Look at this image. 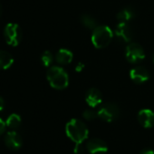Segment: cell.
<instances>
[{"label": "cell", "mask_w": 154, "mask_h": 154, "mask_svg": "<svg viewBox=\"0 0 154 154\" xmlns=\"http://www.w3.org/2000/svg\"><path fill=\"white\" fill-rule=\"evenodd\" d=\"M65 132L74 143H83L89 135L86 124L78 119H72L65 125Z\"/></svg>", "instance_id": "obj_1"}, {"label": "cell", "mask_w": 154, "mask_h": 154, "mask_svg": "<svg viewBox=\"0 0 154 154\" xmlns=\"http://www.w3.org/2000/svg\"><path fill=\"white\" fill-rule=\"evenodd\" d=\"M46 78L54 89L63 90L69 85V76L65 70L60 66H51L46 72Z\"/></svg>", "instance_id": "obj_2"}, {"label": "cell", "mask_w": 154, "mask_h": 154, "mask_svg": "<svg viewBox=\"0 0 154 154\" xmlns=\"http://www.w3.org/2000/svg\"><path fill=\"white\" fill-rule=\"evenodd\" d=\"M112 30L107 26H97L92 34V43L98 49L104 48L110 45L113 38Z\"/></svg>", "instance_id": "obj_3"}, {"label": "cell", "mask_w": 154, "mask_h": 154, "mask_svg": "<svg viewBox=\"0 0 154 154\" xmlns=\"http://www.w3.org/2000/svg\"><path fill=\"white\" fill-rule=\"evenodd\" d=\"M4 37L8 45L17 46L23 37L21 27L16 23H8L4 28Z\"/></svg>", "instance_id": "obj_4"}, {"label": "cell", "mask_w": 154, "mask_h": 154, "mask_svg": "<svg viewBox=\"0 0 154 154\" xmlns=\"http://www.w3.org/2000/svg\"><path fill=\"white\" fill-rule=\"evenodd\" d=\"M97 114L101 120L107 122H112L119 117L120 109L115 103H107L103 104L99 108Z\"/></svg>", "instance_id": "obj_5"}, {"label": "cell", "mask_w": 154, "mask_h": 154, "mask_svg": "<svg viewBox=\"0 0 154 154\" xmlns=\"http://www.w3.org/2000/svg\"><path fill=\"white\" fill-rule=\"evenodd\" d=\"M125 56L128 62L136 63L145 58V53L139 44L130 43L125 48Z\"/></svg>", "instance_id": "obj_6"}, {"label": "cell", "mask_w": 154, "mask_h": 154, "mask_svg": "<svg viewBox=\"0 0 154 154\" xmlns=\"http://www.w3.org/2000/svg\"><path fill=\"white\" fill-rule=\"evenodd\" d=\"M113 34L121 43H129L132 38L131 28L129 24L125 22H119L114 29Z\"/></svg>", "instance_id": "obj_7"}, {"label": "cell", "mask_w": 154, "mask_h": 154, "mask_svg": "<svg viewBox=\"0 0 154 154\" xmlns=\"http://www.w3.org/2000/svg\"><path fill=\"white\" fill-rule=\"evenodd\" d=\"M4 141L6 146L12 150L19 149L23 145V139L16 131H10L6 133Z\"/></svg>", "instance_id": "obj_8"}, {"label": "cell", "mask_w": 154, "mask_h": 154, "mask_svg": "<svg viewBox=\"0 0 154 154\" xmlns=\"http://www.w3.org/2000/svg\"><path fill=\"white\" fill-rule=\"evenodd\" d=\"M86 149L91 154H103L108 150V145L103 140L94 138L86 143Z\"/></svg>", "instance_id": "obj_9"}, {"label": "cell", "mask_w": 154, "mask_h": 154, "mask_svg": "<svg viewBox=\"0 0 154 154\" xmlns=\"http://www.w3.org/2000/svg\"><path fill=\"white\" fill-rule=\"evenodd\" d=\"M130 78L136 84H143L149 79V72L142 66H136L130 71Z\"/></svg>", "instance_id": "obj_10"}, {"label": "cell", "mask_w": 154, "mask_h": 154, "mask_svg": "<svg viewBox=\"0 0 154 154\" xmlns=\"http://www.w3.org/2000/svg\"><path fill=\"white\" fill-rule=\"evenodd\" d=\"M138 121L144 128H151L154 126V112L149 109H142L138 113Z\"/></svg>", "instance_id": "obj_11"}, {"label": "cell", "mask_w": 154, "mask_h": 154, "mask_svg": "<svg viewBox=\"0 0 154 154\" xmlns=\"http://www.w3.org/2000/svg\"><path fill=\"white\" fill-rule=\"evenodd\" d=\"M85 102L92 108L97 107L103 102V96L101 92L97 88L89 89L85 94Z\"/></svg>", "instance_id": "obj_12"}, {"label": "cell", "mask_w": 154, "mask_h": 154, "mask_svg": "<svg viewBox=\"0 0 154 154\" xmlns=\"http://www.w3.org/2000/svg\"><path fill=\"white\" fill-rule=\"evenodd\" d=\"M72 58H73L72 53L66 48L59 49L55 55V60L60 64H69L72 61Z\"/></svg>", "instance_id": "obj_13"}, {"label": "cell", "mask_w": 154, "mask_h": 154, "mask_svg": "<svg viewBox=\"0 0 154 154\" xmlns=\"http://www.w3.org/2000/svg\"><path fill=\"white\" fill-rule=\"evenodd\" d=\"M14 63V58L7 51L0 50V70H7Z\"/></svg>", "instance_id": "obj_14"}, {"label": "cell", "mask_w": 154, "mask_h": 154, "mask_svg": "<svg viewBox=\"0 0 154 154\" xmlns=\"http://www.w3.org/2000/svg\"><path fill=\"white\" fill-rule=\"evenodd\" d=\"M6 124H7V127L8 129H10L11 131L17 130L21 124V117H20V115H18L17 113L10 114L8 117V119L6 120Z\"/></svg>", "instance_id": "obj_15"}, {"label": "cell", "mask_w": 154, "mask_h": 154, "mask_svg": "<svg viewBox=\"0 0 154 154\" xmlns=\"http://www.w3.org/2000/svg\"><path fill=\"white\" fill-rule=\"evenodd\" d=\"M116 17L119 20V22L128 23L129 21H131L134 17V12L132 9L126 8H123L121 11H119Z\"/></svg>", "instance_id": "obj_16"}, {"label": "cell", "mask_w": 154, "mask_h": 154, "mask_svg": "<svg viewBox=\"0 0 154 154\" xmlns=\"http://www.w3.org/2000/svg\"><path fill=\"white\" fill-rule=\"evenodd\" d=\"M81 23L88 29L94 30L97 26V21L90 15H83L80 17Z\"/></svg>", "instance_id": "obj_17"}, {"label": "cell", "mask_w": 154, "mask_h": 154, "mask_svg": "<svg viewBox=\"0 0 154 154\" xmlns=\"http://www.w3.org/2000/svg\"><path fill=\"white\" fill-rule=\"evenodd\" d=\"M54 60V56L50 51H45L42 55H41V62L44 66L45 67H50Z\"/></svg>", "instance_id": "obj_18"}, {"label": "cell", "mask_w": 154, "mask_h": 154, "mask_svg": "<svg viewBox=\"0 0 154 154\" xmlns=\"http://www.w3.org/2000/svg\"><path fill=\"white\" fill-rule=\"evenodd\" d=\"M83 116H84V118H85V120H87V121H93V120H94L95 118L98 117V114H97V112H94V110H92V109H87V110H85V111L84 112Z\"/></svg>", "instance_id": "obj_19"}, {"label": "cell", "mask_w": 154, "mask_h": 154, "mask_svg": "<svg viewBox=\"0 0 154 154\" xmlns=\"http://www.w3.org/2000/svg\"><path fill=\"white\" fill-rule=\"evenodd\" d=\"M74 154H85V148L83 145V143H75V146L73 148Z\"/></svg>", "instance_id": "obj_20"}, {"label": "cell", "mask_w": 154, "mask_h": 154, "mask_svg": "<svg viewBox=\"0 0 154 154\" xmlns=\"http://www.w3.org/2000/svg\"><path fill=\"white\" fill-rule=\"evenodd\" d=\"M7 129V124H6V122L3 121L1 118H0V135H2L5 131Z\"/></svg>", "instance_id": "obj_21"}, {"label": "cell", "mask_w": 154, "mask_h": 154, "mask_svg": "<svg viewBox=\"0 0 154 154\" xmlns=\"http://www.w3.org/2000/svg\"><path fill=\"white\" fill-rule=\"evenodd\" d=\"M85 63H78L76 64V66H75V72H81L84 69H85Z\"/></svg>", "instance_id": "obj_22"}, {"label": "cell", "mask_w": 154, "mask_h": 154, "mask_svg": "<svg viewBox=\"0 0 154 154\" xmlns=\"http://www.w3.org/2000/svg\"><path fill=\"white\" fill-rule=\"evenodd\" d=\"M140 154H154V150L149 148H145L140 150Z\"/></svg>", "instance_id": "obj_23"}, {"label": "cell", "mask_w": 154, "mask_h": 154, "mask_svg": "<svg viewBox=\"0 0 154 154\" xmlns=\"http://www.w3.org/2000/svg\"><path fill=\"white\" fill-rule=\"evenodd\" d=\"M4 108H5V101L1 96H0V112H1Z\"/></svg>", "instance_id": "obj_24"}, {"label": "cell", "mask_w": 154, "mask_h": 154, "mask_svg": "<svg viewBox=\"0 0 154 154\" xmlns=\"http://www.w3.org/2000/svg\"><path fill=\"white\" fill-rule=\"evenodd\" d=\"M2 14H3V9H2V6L0 5V17H2Z\"/></svg>", "instance_id": "obj_25"}, {"label": "cell", "mask_w": 154, "mask_h": 154, "mask_svg": "<svg viewBox=\"0 0 154 154\" xmlns=\"http://www.w3.org/2000/svg\"><path fill=\"white\" fill-rule=\"evenodd\" d=\"M153 62H154V55H153Z\"/></svg>", "instance_id": "obj_26"}]
</instances>
